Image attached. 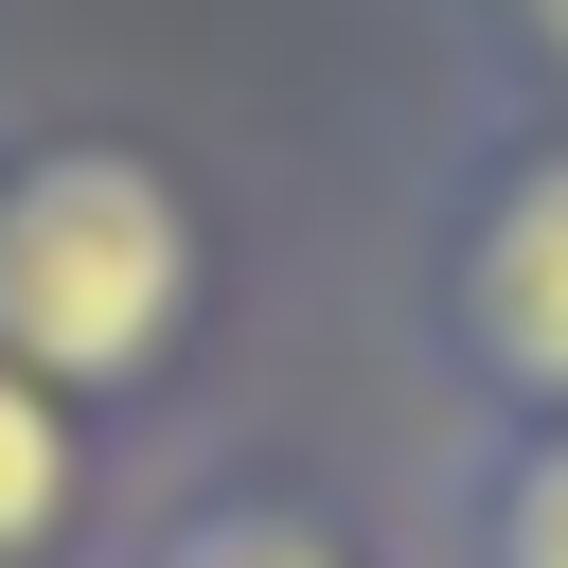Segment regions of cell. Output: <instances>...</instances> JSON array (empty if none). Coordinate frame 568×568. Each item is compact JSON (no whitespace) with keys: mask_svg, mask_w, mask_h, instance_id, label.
<instances>
[{"mask_svg":"<svg viewBox=\"0 0 568 568\" xmlns=\"http://www.w3.org/2000/svg\"><path fill=\"white\" fill-rule=\"evenodd\" d=\"M213 337V213L160 142L124 124H36L0 142V355L53 373L71 408H160Z\"/></svg>","mask_w":568,"mask_h":568,"instance_id":"cell-1","label":"cell"},{"mask_svg":"<svg viewBox=\"0 0 568 568\" xmlns=\"http://www.w3.org/2000/svg\"><path fill=\"white\" fill-rule=\"evenodd\" d=\"M426 337L479 408H568V106L497 124L426 213Z\"/></svg>","mask_w":568,"mask_h":568,"instance_id":"cell-2","label":"cell"},{"mask_svg":"<svg viewBox=\"0 0 568 568\" xmlns=\"http://www.w3.org/2000/svg\"><path fill=\"white\" fill-rule=\"evenodd\" d=\"M106 568H408V550H390V532H373L337 479H284V462H213V479L142 497Z\"/></svg>","mask_w":568,"mask_h":568,"instance_id":"cell-3","label":"cell"},{"mask_svg":"<svg viewBox=\"0 0 568 568\" xmlns=\"http://www.w3.org/2000/svg\"><path fill=\"white\" fill-rule=\"evenodd\" d=\"M124 462H106V408H71L53 373L0 355V568H106L124 550Z\"/></svg>","mask_w":568,"mask_h":568,"instance_id":"cell-4","label":"cell"},{"mask_svg":"<svg viewBox=\"0 0 568 568\" xmlns=\"http://www.w3.org/2000/svg\"><path fill=\"white\" fill-rule=\"evenodd\" d=\"M426 568H568V408H479L444 444Z\"/></svg>","mask_w":568,"mask_h":568,"instance_id":"cell-5","label":"cell"},{"mask_svg":"<svg viewBox=\"0 0 568 568\" xmlns=\"http://www.w3.org/2000/svg\"><path fill=\"white\" fill-rule=\"evenodd\" d=\"M479 36L515 53V89H532V106H568V0H479Z\"/></svg>","mask_w":568,"mask_h":568,"instance_id":"cell-6","label":"cell"}]
</instances>
